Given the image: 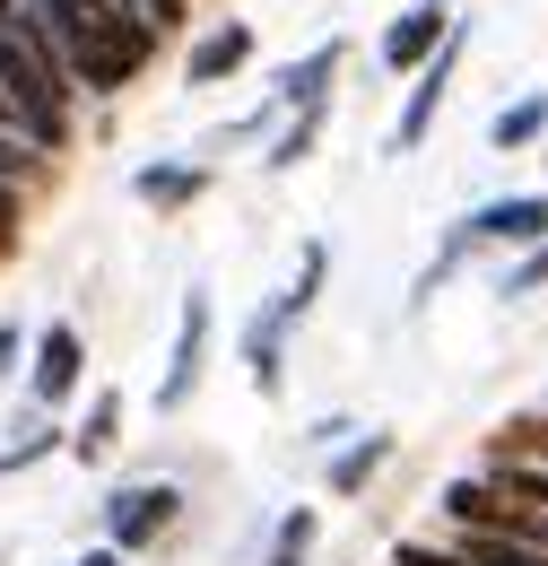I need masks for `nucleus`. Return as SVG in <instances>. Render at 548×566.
<instances>
[{"label":"nucleus","instance_id":"11","mask_svg":"<svg viewBox=\"0 0 548 566\" xmlns=\"http://www.w3.org/2000/svg\"><path fill=\"white\" fill-rule=\"evenodd\" d=\"M244 62H253V27L244 18H218L183 53V87H226V78H244Z\"/></svg>","mask_w":548,"mask_h":566},{"label":"nucleus","instance_id":"7","mask_svg":"<svg viewBox=\"0 0 548 566\" xmlns=\"http://www.w3.org/2000/svg\"><path fill=\"white\" fill-rule=\"evenodd\" d=\"M462 235H471V244H496V253H531V244H548V192L479 201V210L462 218Z\"/></svg>","mask_w":548,"mask_h":566},{"label":"nucleus","instance_id":"25","mask_svg":"<svg viewBox=\"0 0 548 566\" xmlns=\"http://www.w3.org/2000/svg\"><path fill=\"white\" fill-rule=\"evenodd\" d=\"M0 132H9V105H0Z\"/></svg>","mask_w":548,"mask_h":566},{"label":"nucleus","instance_id":"20","mask_svg":"<svg viewBox=\"0 0 548 566\" xmlns=\"http://www.w3.org/2000/svg\"><path fill=\"white\" fill-rule=\"evenodd\" d=\"M392 566H462V558H453V541H401Z\"/></svg>","mask_w":548,"mask_h":566},{"label":"nucleus","instance_id":"1","mask_svg":"<svg viewBox=\"0 0 548 566\" xmlns=\"http://www.w3.org/2000/svg\"><path fill=\"white\" fill-rule=\"evenodd\" d=\"M0 105H9V132L35 148V157L70 148V105H78V87H70L62 53L35 35L27 9L0 27Z\"/></svg>","mask_w":548,"mask_h":566},{"label":"nucleus","instance_id":"4","mask_svg":"<svg viewBox=\"0 0 548 566\" xmlns=\"http://www.w3.org/2000/svg\"><path fill=\"white\" fill-rule=\"evenodd\" d=\"M462 53H471V18H453V35L435 44V62H426V71H410V96H401V114H392V148H383V157H410V148H426L435 114H444V96H453Z\"/></svg>","mask_w":548,"mask_h":566},{"label":"nucleus","instance_id":"5","mask_svg":"<svg viewBox=\"0 0 548 566\" xmlns=\"http://www.w3.org/2000/svg\"><path fill=\"white\" fill-rule=\"evenodd\" d=\"M209 340H218V305H209V287H183L175 349H166V375H157V410L166 419L192 410V392H201V375H209Z\"/></svg>","mask_w":548,"mask_h":566},{"label":"nucleus","instance_id":"2","mask_svg":"<svg viewBox=\"0 0 548 566\" xmlns=\"http://www.w3.org/2000/svg\"><path fill=\"white\" fill-rule=\"evenodd\" d=\"M323 287H331V244L314 235L305 253H296V280L271 287L253 314H244V332H235V357H244V375H253V392L278 401V384H287V340H296V323L323 305Z\"/></svg>","mask_w":548,"mask_h":566},{"label":"nucleus","instance_id":"8","mask_svg":"<svg viewBox=\"0 0 548 566\" xmlns=\"http://www.w3.org/2000/svg\"><path fill=\"white\" fill-rule=\"evenodd\" d=\"M453 18H462V9H444V0H410V9L383 27V71H392V78L426 71V62H435V44L453 35Z\"/></svg>","mask_w":548,"mask_h":566},{"label":"nucleus","instance_id":"15","mask_svg":"<svg viewBox=\"0 0 548 566\" xmlns=\"http://www.w3.org/2000/svg\"><path fill=\"white\" fill-rule=\"evenodd\" d=\"M548 140V96H514V105H496V123H487V148L496 157H523V148Z\"/></svg>","mask_w":548,"mask_h":566},{"label":"nucleus","instance_id":"19","mask_svg":"<svg viewBox=\"0 0 548 566\" xmlns=\"http://www.w3.org/2000/svg\"><path fill=\"white\" fill-rule=\"evenodd\" d=\"M496 287H505V296H540V287H548V244H531V253H514V262H505V280H496Z\"/></svg>","mask_w":548,"mask_h":566},{"label":"nucleus","instance_id":"6","mask_svg":"<svg viewBox=\"0 0 548 566\" xmlns=\"http://www.w3.org/2000/svg\"><path fill=\"white\" fill-rule=\"evenodd\" d=\"M78 384H87V340H78V323L27 332V401H35L44 419H62V401H78Z\"/></svg>","mask_w":548,"mask_h":566},{"label":"nucleus","instance_id":"13","mask_svg":"<svg viewBox=\"0 0 548 566\" xmlns=\"http://www.w3.org/2000/svg\"><path fill=\"white\" fill-rule=\"evenodd\" d=\"M392 444H401L392 427H357V436H348L340 453H331V471H323V489H331V496H357L366 480H375V471H383V462H392Z\"/></svg>","mask_w":548,"mask_h":566},{"label":"nucleus","instance_id":"23","mask_svg":"<svg viewBox=\"0 0 548 566\" xmlns=\"http://www.w3.org/2000/svg\"><path fill=\"white\" fill-rule=\"evenodd\" d=\"M70 566H131V558H123V549H105V541H96V549H87V558H70Z\"/></svg>","mask_w":548,"mask_h":566},{"label":"nucleus","instance_id":"14","mask_svg":"<svg viewBox=\"0 0 548 566\" xmlns=\"http://www.w3.org/2000/svg\"><path fill=\"white\" fill-rule=\"evenodd\" d=\"M114 436H123V392L105 384V392L87 401V419L62 427V453H70V462H105V453H114Z\"/></svg>","mask_w":548,"mask_h":566},{"label":"nucleus","instance_id":"16","mask_svg":"<svg viewBox=\"0 0 548 566\" xmlns=\"http://www.w3.org/2000/svg\"><path fill=\"white\" fill-rule=\"evenodd\" d=\"M323 123H331V105H305V114H278V140L262 148V166H271V175H296V166L314 157V140H323Z\"/></svg>","mask_w":548,"mask_h":566},{"label":"nucleus","instance_id":"24","mask_svg":"<svg viewBox=\"0 0 548 566\" xmlns=\"http://www.w3.org/2000/svg\"><path fill=\"white\" fill-rule=\"evenodd\" d=\"M9 18H18V0H0V27H9Z\"/></svg>","mask_w":548,"mask_h":566},{"label":"nucleus","instance_id":"21","mask_svg":"<svg viewBox=\"0 0 548 566\" xmlns=\"http://www.w3.org/2000/svg\"><path fill=\"white\" fill-rule=\"evenodd\" d=\"M27 366V323H0V384Z\"/></svg>","mask_w":548,"mask_h":566},{"label":"nucleus","instance_id":"12","mask_svg":"<svg viewBox=\"0 0 548 566\" xmlns=\"http://www.w3.org/2000/svg\"><path fill=\"white\" fill-rule=\"evenodd\" d=\"M444 514H453V532H531V505H514V496L496 489V480H453L444 489Z\"/></svg>","mask_w":548,"mask_h":566},{"label":"nucleus","instance_id":"26","mask_svg":"<svg viewBox=\"0 0 548 566\" xmlns=\"http://www.w3.org/2000/svg\"><path fill=\"white\" fill-rule=\"evenodd\" d=\"M444 9H462V0H444Z\"/></svg>","mask_w":548,"mask_h":566},{"label":"nucleus","instance_id":"9","mask_svg":"<svg viewBox=\"0 0 548 566\" xmlns=\"http://www.w3.org/2000/svg\"><path fill=\"white\" fill-rule=\"evenodd\" d=\"M340 62H348V35H323L305 62H287L278 71V87L262 96L271 114H305V105H331V78H340Z\"/></svg>","mask_w":548,"mask_h":566},{"label":"nucleus","instance_id":"17","mask_svg":"<svg viewBox=\"0 0 548 566\" xmlns=\"http://www.w3.org/2000/svg\"><path fill=\"white\" fill-rule=\"evenodd\" d=\"M314 541H323V514H314V505H287L278 532H271V549H262V566H305Z\"/></svg>","mask_w":548,"mask_h":566},{"label":"nucleus","instance_id":"3","mask_svg":"<svg viewBox=\"0 0 548 566\" xmlns=\"http://www.w3.org/2000/svg\"><path fill=\"white\" fill-rule=\"evenodd\" d=\"M175 523H183V489L175 480H123L105 496V549H123V558L157 549Z\"/></svg>","mask_w":548,"mask_h":566},{"label":"nucleus","instance_id":"22","mask_svg":"<svg viewBox=\"0 0 548 566\" xmlns=\"http://www.w3.org/2000/svg\"><path fill=\"white\" fill-rule=\"evenodd\" d=\"M18 253V184H0V262Z\"/></svg>","mask_w":548,"mask_h":566},{"label":"nucleus","instance_id":"27","mask_svg":"<svg viewBox=\"0 0 548 566\" xmlns=\"http://www.w3.org/2000/svg\"><path fill=\"white\" fill-rule=\"evenodd\" d=\"M540 419H548V410H540Z\"/></svg>","mask_w":548,"mask_h":566},{"label":"nucleus","instance_id":"10","mask_svg":"<svg viewBox=\"0 0 548 566\" xmlns=\"http://www.w3.org/2000/svg\"><path fill=\"white\" fill-rule=\"evenodd\" d=\"M209 192V157H157V166H139L131 175V201L157 218H183L192 201Z\"/></svg>","mask_w":548,"mask_h":566},{"label":"nucleus","instance_id":"18","mask_svg":"<svg viewBox=\"0 0 548 566\" xmlns=\"http://www.w3.org/2000/svg\"><path fill=\"white\" fill-rule=\"evenodd\" d=\"M44 453H62V419H35L27 436H9V444H0V480H18V471H35Z\"/></svg>","mask_w":548,"mask_h":566}]
</instances>
